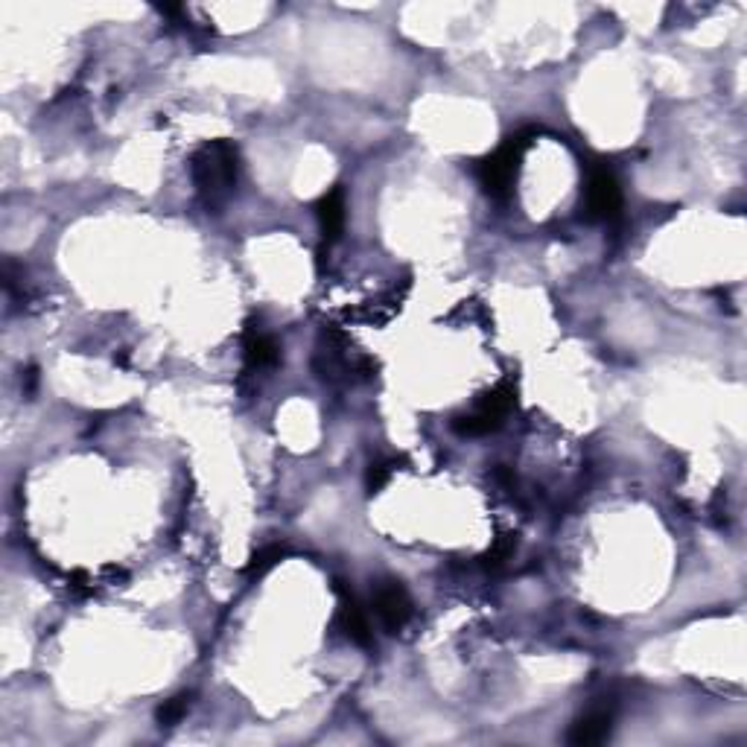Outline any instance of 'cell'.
I'll list each match as a JSON object with an SVG mask.
<instances>
[{
  "instance_id": "obj_1",
  "label": "cell",
  "mask_w": 747,
  "mask_h": 747,
  "mask_svg": "<svg viewBox=\"0 0 747 747\" xmlns=\"http://www.w3.org/2000/svg\"><path fill=\"white\" fill-rule=\"evenodd\" d=\"M190 176H193L196 193L204 208L217 211L220 204L228 202V196L234 193L236 179H240V155H236L234 144L208 140L190 158Z\"/></svg>"
},
{
  "instance_id": "obj_2",
  "label": "cell",
  "mask_w": 747,
  "mask_h": 747,
  "mask_svg": "<svg viewBox=\"0 0 747 747\" xmlns=\"http://www.w3.org/2000/svg\"><path fill=\"white\" fill-rule=\"evenodd\" d=\"M535 138L537 129H523L505 140L494 155L482 158L480 167H476V179H480L482 190L491 199H508L514 193V185H517V176H520L523 155H526V149L532 147Z\"/></svg>"
},
{
  "instance_id": "obj_3",
  "label": "cell",
  "mask_w": 747,
  "mask_h": 747,
  "mask_svg": "<svg viewBox=\"0 0 747 747\" xmlns=\"http://www.w3.org/2000/svg\"><path fill=\"white\" fill-rule=\"evenodd\" d=\"M514 403H517L514 386L512 382H503V386L485 391L471 412L455 414L453 430L459 435H464V439H480V435H487V432H496L503 427L505 418H508V412L514 409Z\"/></svg>"
},
{
  "instance_id": "obj_4",
  "label": "cell",
  "mask_w": 747,
  "mask_h": 747,
  "mask_svg": "<svg viewBox=\"0 0 747 747\" xmlns=\"http://www.w3.org/2000/svg\"><path fill=\"white\" fill-rule=\"evenodd\" d=\"M622 213V187L608 167H590L585 181V217L590 222H613Z\"/></svg>"
},
{
  "instance_id": "obj_5",
  "label": "cell",
  "mask_w": 747,
  "mask_h": 747,
  "mask_svg": "<svg viewBox=\"0 0 747 747\" xmlns=\"http://www.w3.org/2000/svg\"><path fill=\"white\" fill-rule=\"evenodd\" d=\"M374 613L389 634H398L412 619V599L400 581H377L374 587Z\"/></svg>"
},
{
  "instance_id": "obj_6",
  "label": "cell",
  "mask_w": 747,
  "mask_h": 747,
  "mask_svg": "<svg viewBox=\"0 0 747 747\" xmlns=\"http://www.w3.org/2000/svg\"><path fill=\"white\" fill-rule=\"evenodd\" d=\"M613 722H617V707L608 704V701H601V704H593L587 713H581L576 722L569 724L567 741L576 747L601 745L613 733Z\"/></svg>"
},
{
  "instance_id": "obj_7",
  "label": "cell",
  "mask_w": 747,
  "mask_h": 747,
  "mask_svg": "<svg viewBox=\"0 0 747 747\" xmlns=\"http://www.w3.org/2000/svg\"><path fill=\"white\" fill-rule=\"evenodd\" d=\"M336 593H339V613H336V625L341 628V634L348 636L354 645H359V649H371L374 631H371V622H368L366 608L359 604L354 590H348L341 581H336Z\"/></svg>"
},
{
  "instance_id": "obj_8",
  "label": "cell",
  "mask_w": 747,
  "mask_h": 747,
  "mask_svg": "<svg viewBox=\"0 0 747 747\" xmlns=\"http://www.w3.org/2000/svg\"><path fill=\"white\" fill-rule=\"evenodd\" d=\"M316 220L318 228H322L325 243L339 240L341 231H345V190H341L339 185L330 187V190L316 202Z\"/></svg>"
},
{
  "instance_id": "obj_9",
  "label": "cell",
  "mask_w": 747,
  "mask_h": 747,
  "mask_svg": "<svg viewBox=\"0 0 747 747\" xmlns=\"http://www.w3.org/2000/svg\"><path fill=\"white\" fill-rule=\"evenodd\" d=\"M243 350L249 368H272L277 366V359H281L277 341L269 334H263L261 327H249V330H245Z\"/></svg>"
},
{
  "instance_id": "obj_10",
  "label": "cell",
  "mask_w": 747,
  "mask_h": 747,
  "mask_svg": "<svg viewBox=\"0 0 747 747\" xmlns=\"http://www.w3.org/2000/svg\"><path fill=\"white\" fill-rule=\"evenodd\" d=\"M286 555H290V549H286V546H281V544L263 546L261 553H257L252 560H249V567H245V576H249V578H263L269 572V569H275L277 564H281V560L286 558Z\"/></svg>"
},
{
  "instance_id": "obj_11",
  "label": "cell",
  "mask_w": 747,
  "mask_h": 747,
  "mask_svg": "<svg viewBox=\"0 0 747 747\" xmlns=\"http://www.w3.org/2000/svg\"><path fill=\"white\" fill-rule=\"evenodd\" d=\"M190 701H193V695H176V698L164 701L158 713H155V722L161 724V727H176L190 713Z\"/></svg>"
},
{
  "instance_id": "obj_12",
  "label": "cell",
  "mask_w": 747,
  "mask_h": 747,
  "mask_svg": "<svg viewBox=\"0 0 747 747\" xmlns=\"http://www.w3.org/2000/svg\"><path fill=\"white\" fill-rule=\"evenodd\" d=\"M514 549H517V540H514L512 535L496 537L494 549L485 555V564H487V567H499V564H505V560L512 558Z\"/></svg>"
},
{
  "instance_id": "obj_13",
  "label": "cell",
  "mask_w": 747,
  "mask_h": 747,
  "mask_svg": "<svg viewBox=\"0 0 747 747\" xmlns=\"http://www.w3.org/2000/svg\"><path fill=\"white\" fill-rule=\"evenodd\" d=\"M389 480H391V464L374 462L366 473L368 494H377V491H382V487L389 485Z\"/></svg>"
}]
</instances>
